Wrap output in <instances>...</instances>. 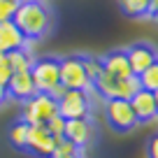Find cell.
Returning a JSON list of instances; mask_svg holds the SVG:
<instances>
[{
    "instance_id": "29",
    "label": "cell",
    "mask_w": 158,
    "mask_h": 158,
    "mask_svg": "<svg viewBox=\"0 0 158 158\" xmlns=\"http://www.w3.org/2000/svg\"><path fill=\"white\" fill-rule=\"evenodd\" d=\"M153 100H156V109H158V91H153Z\"/></svg>"
},
{
    "instance_id": "18",
    "label": "cell",
    "mask_w": 158,
    "mask_h": 158,
    "mask_svg": "<svg viewBox=\"0 0 158 158\" xmlns=\"http://www.w3.org/2000/svg\"><path fill=\"white\" fill-rule=\"evenodd\" d=\"M81 65H84V72H86V77L91 79V84H93L95 79L102 74V60H100V58H93V56H81Z\"/></svg>"
},
{
    "instance_id": "32",
    "label": "cell",
    "mask_w": 158,
    "mask_h": 158,
    "mask_svg": "<svg viewBox=\"0 0 158 158\" xmlns=\"http://www.w3.org/2000/svg\"><path fill=\"white\" fill-rule=\"evenodd\" d=\"M14 2H21V0H14Z\"/></svg>"
},
{
    "instance_id": "12",
    "label": "cell",
    "mask_w": 158,
    "mask_h": 158,
    "mask_svg": "<svg viewBox=\"0 0 158 158\" xmlns=\"http://www.w3.org/2000/svg\"><path fill=\"white\" fill-rule=\"evenodd\" d=\"M91 135H93V128H91V121L89 118H72L65 123V139L74 144L77 149H84L86 144L91 142Z\"/></svg>"
},
{
    "instance_id": "8",
    "label": "cell",
    "mask_w": 158,
    "mask_h": 158,
    "mask_svg": "<svg viewBox=\"0 0 158 158\" xmlns=\"http://www.w3.org/2000/svg\"><path fill=\"white\" fill-rule=\"evenodd\" d=\"M54 147H56V137L44 128V123L28 126V142H26L28 151H33L40 158H49L54 156Z\"/></svg>"
},
{
    "instance_id": "14",
    "label": "cell",
    "mask_w": 158,
    "mask_h": 158,
    "mask_svg": "<svg viewBox=\"0 0 158 158\" xmlns=\"http://www.w3.org/2000/svg\"><path fill=\"white\" fill-rule=\"evenodd\" d=\"M100 60H102V72L112 74V77H118V79L133 77V70H130L126 51H112V54L102 56Z\"/></svg>"
},
{
    "instance_id": "6",
    "label": "cell",
    "mask_w": 158,
    "mask_h": 158,
    "mask_svg": "<svg viewBox=\"0 0 158 158\" xmlns=\"http://www.w3.org/2000/svg\"><path fill=\"white\" fill-rule=\"evenodd\" d=\"M105 116H107V123L114 130H118V133L133 130L137 126V116H135V112H133L128 100H107Z\"/></svg>"
},
{
    "instance_id": "11",
    "label": "cell",
    "mask_w": 158,
    "mask_h": 158,
    "mask_svg": "<svg viewBox=\"0 0 158 158\" xmlns=\"http://www.w3.org/2000/svg\"><path fill=\"white\" fill-rule=\"evenodd\" d=\"M5 86H7V95H10V98L23 100V102L37 93V91H35V81H33V77H30V72H14Z\"/></svg>"
},
{
    "instance_id": "16",
    "label": "cell",
    "mask_w": 158,
    "mask_h": 158,
    "mask_svg": "<svg viewBox=\"0 0 158 158\" xmlns=\"http://www.w3.org/2000/svg\"><path fill=\"white\" fill-rule=\"evenodd\" d=\"M139 79V86H142L144 91H158V60L151 65V68H147L142 74H137Z\"/></svg>"
},
{
    "instance_id": "19",
    "label": "cell",
    "mask_w": 158,
    "mask_h": 158,
    "mask_svg": "<svg viewBox=\"0 0 158 158\" xmlns=\"http://www.w3.org/2000/svg\"><path fill=\"white\" fill-rule=\"evenodd\" d=\"M121 7L128 16H147L149 0H121Z\"/></svg>"
},
{
    "instance_id": "17",
    "label": "cell",
    "mask_w": 158,
    "mask_h": 158,
    "mask_svg": "<svg viewBox=\"0 0 158 158\" xmlns=\"http://www.w3.org/2000/svg\"><path fill=\"white\" fill-rule=\"evenodd\" d=\"M10 142L14 144L16 149H26V142H28V123L16 121L10 128Z\"/></svg>"
},
{
    "instance_id": "4",
    "label": "cell",
    "mask_w": 158,
    "mask_h": 158,
    "mask_svg": "<svg viewBox=\"0 0 158 158\" xmlns=\"http://www.w3.org/2000/svg\"><path fill=\"white\" fill-rule=\"evenodd\" d=\"M60 63V84L68 91H86L89 93L93 89L91 79L86 77L84 65H81V56H70V58L58 60Z\"/></svg>"
},
{
    "instance_id": "15",
    "label": "cell",
    "mask_w": 158,
    "mask_h": 158,
    "mask_svg": "<svg viewBox=\"0 0 158 158\" xmlns=\"http://www.w3.org/2000/svg\"><path fill=\"white\" fill-rule=\"evenodd\" d=\"M10 58V65H12V72H30V68L35 65V56L30 54L28 49H16L12 54H7Z\"/></svg>"
},
{
    "instance_id": "27",
    "label": "cell",
    "mask_w": 158,
    "mask_h": 158,
    "mask_svg": "<svg viewBox=\"0 0 158 158\" xmlns=\"http://www.w3.org/2000/svg\"><path fill=\"white\" fill-rule=\"evenodd\" d=\"M7 98H10V95H7V86H5V84H0V105L5 102Z\"/></svg>"
},
{
    "instance_id": "1",
    "label": "cell",
    "mask_w": 158,
    "mask_h": 158,
    "mask_svg": "<svg viewBox=\"0 0 158 158\" xmlns=\"http://www.w3.org/2000/svg\"><path fill=\"white\" fill-rule=\"evenodd\" d=\"M26 40H40L49 30V12L42 2H19L16 14L12 19Z\"/></svg>"
},
{
    "instance_id": "5",
    "label": "cell",
    "mask_w": 158,
    "mask_h": 158,
    "mask_svg": "<svg viewBox=\"0 0 158 158\" xmlns=\"http://www.w3.org/2000/svg\"><path fill=\"white\" fill-rule=\"evenodd\" d=\"M30 77L37 93H49L56 84H60V63L56 58H40L30 68Z\"/></svg>"
},
{
    "instance_id": "28",
    "label": "cell",
    "mask_w": 158,
    "mask_h": 158,
    "mask_svg": "<svg viewBox=\"0 0 158 158\" xmlns=\"http://www.w3.org/2000/svg\"><path fill=\"white\" fill-rule=\"evenodd\" d=\"M49 158H81V153H77V156H58V153H54V156H49Z\"/></svg>"
},
{
    "instance_id": "9",
    "label": "cell",
    "mask_w": 158,
    "mask_h": 158,
    "mask_svg": "<svg viewBox=\"0 0 158 158\" xmlns=\"http://www.w3.org/2000/svg\"><path fill=\"white\" fill-rule=\"evenodd\" d=\"M126 56H128V63H130L133 74H142L147 68H151V65L158 60L156 49H153L151 44H144V42L133 44L128 51H126Z\"/></svg>"
},
{
    "instance_id": "30",
    "label": "cell",
    "mask_w": 158,
    "mask_h": 158,
    "mask_svg": "<svg viewBox=\"0 0 158 158\" xmlns=\"http://www.w3.org/2000/svg\"><path fill=\"white\" fill-rule=\"evenodd\" d=\"M21 2H40V0H21Z\"/></svg>"
},
{
    "instance_id": "31",
    "label": "cell",
    "mask_w": 158,
    "mask_h": 158,
    "mask_svg": "<svg viewBox=\"0 0 158 158\" xmlns=\"http://www.w3.org/2000/svg\"><path fill=\"white\" fill-rule=\"evenodd\" d=\"M153 19H156V21H158V12H156V14H153Z\"/></svg>"
},
{
    "instance_id": "13",
    "label": "cell",
    "mask_w": 158,
    "mask_h": 158,
    "mask_svg": "<svg viewBox=\"0 0 158 158\" xmlns=\"http://www.w3.org/2000/svg\"><path fill=\"white\" fill-rule=\"evenodd\" d=\"M26 47V37L19 28H16L14 21H2L0 23V51L2 54H12L16 49H23Z\"/></svg>"
},
{
    "instance_id": "23",
    "label": "cell",
    "mask_w": 158,
    "mask_h": 158,
    "mask_svg": "<svg viewBox=\"0 0 158 158\" xmlns=\"http://www.w3.org/2000/svg\"><path fill=\"white\" fill-rule=\"evenodd\" d=\"M12 65H10V58H7V54H2L0 51V84H7L12 77Z\"/></svg>"
},
{
    "instance_id": "20",
    "label": "cell",
    "mask_w": 158,
    "mask_h": 158,
    "mask_svg": "<svg viewBox=\"0 0 158 158\" xmlns=\"http://www.w3.org/2000/svg\"><path fill=\"white\" fill-rule=\"evenodd\" d=\"M65 123H68V121H65L60 114H56V116H51L49 121L44 123V128L49 130V133L54 135L56 139H58V137H63V135H65Z\"/></svg>"
},
{
    "instance_id": "2",
    "label": "cell",
    "mask_w": 158,
    "mask_h": 158,
    "mask_svg": "<svg viewBox=\"0 0 158 158\" xmlns=\"http://www.w3.org/2000/svg\"><path fill=\"white\" fill-rule=\"evenodd\" d=\"M93 89L98 91L105 100H130L142 86H139L137 74L126 77V79H118V77H112V74L102 72L93 81Z\"/></svg>"
},
{
    "instance_id": "7",
    "label": "cell",
    "mask_w": 158,
    "mask_h": 158,
    "mask_svg": "<svg viewBox=\"0 0 158 158\" xmlns=\"http://www.w3.org/2000/svg\"><path fill=\"white\" fill-rule=\"evenodd\" d=\"M89 95L86 91H68L63 98L58 100V114L65 121L72 118H89Z\"/></svg>"
},
{
    "instance_id": "22",
    "label": "cell",
    "mask_w": 158,
    "mask_h": 158,
    "mask_svg": "<svg viewBox=\"0 0 158 158\" xmlns=\"http://www.w3.org/2000/svg\"><path fill=\"white\" fill-rule=\"evenodd\" d=\"M16 7H19V2H14V0H0V23L14 19Z\"/></svg>"
},
{
    "instance_id": "3",
    "label": "cell",
    "mask_w": 158,
    "mask_h": 158,
    "mask_svg": "<svg viewBox=\"0 0 158 158\" xmlns=\"http://www.w3.org/2000/svg\"><path fill=\"white\" fill-rule=\"evenodd\" d=\"M56 114H58V102L49 93H35L33 98H28L23 102L21 121L28 126H37V123H47Z\"/></svg>"
},
{
    "instance_id": "10",
    "label": "cell",
    "mask_w": 158,
    "mask_h": 158,
    "mask_svg": "<svg viewBox=\"0 0 158 158\" xmlns=\"http://www.w3.org/2000/svg\"><path fill=\"white\" fill-rule=\"evenodd\" d=\"M130 107H133L135 116H137V123L139 121H153L158 116V109H156V100H153V93L151 91H144L139 89L133 98L128 100Z\"/></svg>"
},
{
    "instance_id": "26",
    "label": "cell",
    "mask_w": 158,
    "mask_h": 158,
    "mask_svg": "<svg viewBox=\"0 0 158 158\" xmlns=\"http://www.w3.org/2000/svg\"><path fill=\"white\" fill-rule=\"evenodd\" d=\"M158 12V0H149V10H147V16H153Z\"/></svg>"
},
{
    "instance_id": "25",
    "label": "cell",
    "mask_w": 158,
    "mask_h": 158,
    "mask_svg": "<svg viewBox=\"0 0 158 158\" xmlns=\"http://www.w3.org/2000/svg\"><path fill=\"white\" fill-rule=\"evenodd\" d=\"M149 158H158V135H153L149 142Z\"/></svg>"
},
{
    "instance_id": "24",
    "label": "cell",
    "mask_w": 158,
    "mask_h": 158,
    "mask_svg": "<svg viewBox=\"0 0 158 158\" xmlns=\"http://www.w3.org/2000/svg\"><path fill=\"white\" fill-rule=\"evenodd\" d=\"M65 93H68V89H65V86H63V84H56V86H54V89H51V91H49V95H51V98H54V100H56V102H58V100H60V98H63V95H65Z\"/></svg>"
},
{
    "instance_id": "21",
    "label": "cell",
    "mask_w": 158,
    "mask_h": 158,
    "mask_svg": "<svg viewBox=\"0 0 158 158\" xmlns=\"http://www.w3.org/2000/svg\"><path fill=\"white\" fill-rule=\"evenodd\" d=\"M79 151H81V149H77L70 139H65V137H58V139H56L54 153H58V156H77Z\"/></svg>"
}]
</instances>
